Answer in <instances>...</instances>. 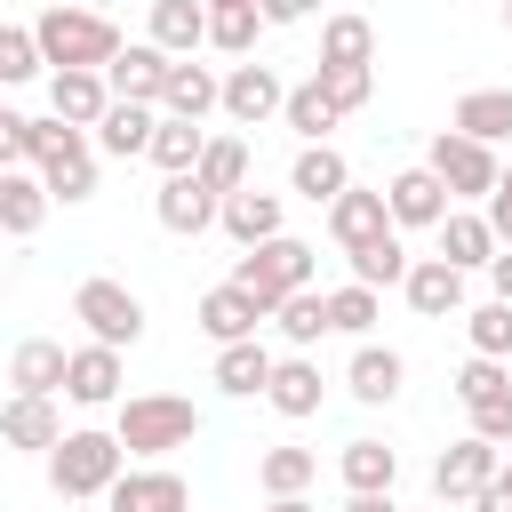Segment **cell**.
Wrapping results in <instances>:
<instances>
[{
	"label": "cell",
	"mask_w": 512,
	"mask_h": 512,
	"mask_svg": "<svg viewBox=\"0 0 512 512\" xmlns=\"http://www.w3.org/2000/svg\"><path fill=\"white\" fill-rule=\"evenodd\" d=\"M112 440L128 448V464H168L176 448L200 440V408L184 392H128L112 400Z\"/></svg>",
	"instance_id": "cell-1"
},
{
	"label": "cell",
	"mask_w": 512,
	"mask_h": 512,
	"mask_svg": "<svg viewBox=\"0 0 512 512\" xmlns=\"http://www.w3.org/2000/svg\"><path fill=\"white\" fill-rule=\"evenodd\" d=\"M24 160L48 184V200H64V208L96 200V144H88V128H72L56 112H40V120L24 112Z\"/></svg>",
	"instance_id": "cell-2"
},
{
	"label": "cell",
	"mask_w": 512,
	"mask_h": 512,
	"mask_svg": "<svg viewBox=\"0 0 512 512\" xmlns=\"http://www.w3.org/2000/svg\"><path fill=\"white\" fill-rule=\"evenodd\" d=\"M32 40H40V64L48 72H104L112 48H120V24L96 16V8H72V0H48L32 16Z\"/></svg>",
	"instance_id": "cell-3"
},
{
	"label": "cell",
	"mask_w": 512,
	"mask_h": 512,
	"mask_svg": "<svg viewBox=\"0 0 512 512\" xmlns=\"http://www.w3.org/2000/svg\"><path fill=\"white\" fill-rule=\"evenodd\" d=\"M40 464H48V488H56L64 504H88V496H104V488L120 480L128 448H120L104 424H72V432H64V440H56Z\"/></svg>",
	"instance_id": "cell-4"
},
{
	"label": "cell",
	"mask_w": 512,
	"mask_h": 512,
	"mask_svg": "<svg viewBox=\"0 0 512 512\" xmlns=\"http://www.w3.org/2000/svg\"><path fill=\"white\" fill-rule=\"evenodd\" d=\"M312 272H320V248H312V240H296V232H272V240L240 248V264H232V288H248V296L272 312L288 288H312Z\"/></svg>",
	"instance_id": "cell-5"
},
{
	"label": "cell",
	"mask_w": 512,
	"mask_h": 512,
	"mask_svg": "<svg viewBox=\"0 0 512 512\" xmlns=\"http://www.w3.org/2000/svg\"><path fill=\"white\" fill-rule=\"evenodd\" d=\"M72 320L88 328V344H112V352H128L136 336H144V296L128 288V280H80L72 288Z\"/></svg>",
	"instance_id": "cell-6"
},
{
	"label": "cell",
	"mask_w": 512,
	"mask_h": 512,
	"mask_svg": "<svg viewBox=\"0 0 512 512\" xmlns=\"http://www.w3.org/2000/svg\"><path fill=\"white\" fill-rule=\"evenodd\" d=\"M424 168L448 184V200H464V208H480L488 192H496V144H472V136H456V128H440L432 136V152H424Z\"/></svg>",
	"instance_id": "cell-7"
},
{
	"label": "cell",
	"mask_w": 512,
	"mask_h": 512,
	"mask_svg": "<svg viewBox=\"0 0 512 512\" xmlns=\"http://www.w3.org/2000/svg\"><path fill=\"white\" fill-rule=\"evenodd\" d=\"M280 96H288V80H280L272 64H256V56H232V72L216 80V112H224L232 128H264V120H280Z\"/></svg>",
	"instance_id": "cell-8"
},
{
	"label": "cell",
	"mask_w": 512,
	"mask_h": 512,
	"mask_svg": "<svg viewBox=\"0 0 512 512\" xmlns=\"http://www.w3.org/2000/svg\"><path fill=\"white\" fill-rule=\"evenodd\" d=\"M496 464H504V448L480 440V432H464V440H448V448L432 456V496L456 512V504H472V496L496 480Z\"/></svg>",
	"instance_id": "cell-9"
},
{
	"label": "cell",
	"mask_w": 512,
	"mask_h": 512,
	"mask_svg": "<svg viewBox=\"0 0 512 512\" xmlns=\"http://www.w3.org/2000/svg\"><path fill=\"white\" fill-rule=\"evenodd\" d=\"M384 216H392V232H432V224L448 216V184L416 160V168L384 176Z\"/></svg>",
	"instance_id": "cell-10"
},
{
	"label": "cell",
	"mask_w": 512,
	"mask_h": 512,
	"mask_svg": "<svg viewBox=\"0 0 512 512\" xmlns=\"http://www.w3.org/2000/svg\"><path fill=\"white\" fill-rule=\"evenodd\" d=\"M104 504L112 512H192V488L168 464H120V480L104 488Z\"/></svg>",
	"instance_id": "cell-11"
},
{
	"label": "cell",
	"mask_w": 512,
	"mask_h": 512,
	"mask_svg": "<svg viewBox=\"0 0 512 512\" xmlns=\"http://www.w3.org/2000/svg\"><path fill=\"white\" fill-rule=\"evenodd\" d=\"M400 384H408V360H400L392 344L360 336V344H352V360H344V392H352L360 408H392V400H400Z\"/></svg>",
	"instance_id": "cell-12"
},
{
	"label": "cell",
	"mask_w": 512,
	"mask_h": 512,
	"mask_svg": "<svg viewBox=\"0 0 512 512\" xmlns=\"http://www.w3.org/2000/svg\"><path fill=\"white\" fill-rule=\"evenodd\" d=\"M152 216H160V232H176V240H200V232H216V192L184 168V176H160V192H152Z\"/></svg>",
	"instance_id": "cell-13"
},
{
	"label": "cell",
	"mask_w": 512,
	"mask_h": 512,
	"mask_svg": "<svg viewBox=\"0 0 512 512\" xmlns=\"http://www.w3.org/2000/svg\"><path fill=\"white\" fill-rule=\"evenodd\" d=\"M400 296H408L416 320H448V312H464V272H456L448 256H408Z\"/></svg>",
	"instance_id": "cell-14"
},
{
	"label": "cell",
	"mask_w": 512,
	"mask_h": 512,
	"mask_svg": "<svg viewBox=\"0 0 512 512\" xmlns=\"http://www.w3.org/2000/svg\"><path fill=\"white\" fill-rule=\"evenodd\" d=\"M192 320H200V336H208V344H240V336H256V328H264L272 312H264V304H256L248 288L216 280V288H208V296L192 304Z\"/></svg>",
	"instance_id": "cell-15"
},
{
	"label": "cell",
	"mask_w": 512,
	"mask_h": 512,
	"mask_svg": "<svg viewBox=\"0 0 512 512\" xmlns=\"http://www.w3.org/2000/svg\"><path fill=\"white\" fill-rule=\"evenodd\" d=\"M264 400H272L288 424L320 416V400H328V384H320V360H312V352H280V360H272V376H264Z\"/></svg>",
	"instance_id": "cell-16"
},
{
	"label": "cell",
	"mask_w": 512,
	"mask_h": 512,
	"mask_svg": "<svg viewBox=\"0 0 512 512\" xmlns=\"http://www.w3.org/2000/svg\"><path fill=\"white\" fill-rule=\"evenodd\" d=\"M160 80H168V56H160L152 40H120L112 64H104V88H112L120 104H160Z\"/></svg>",
	"instance_id": "cell-17"
},
{
	"label": "cell",
	"mask_w": 512,
	"mask_h": 512,
	"mask_svg": "<svg viewBox=\"0 0 512 512\" xmlns=\"http://www.w3.org/2000/svg\"><path fill=\"white\" fill-rule=\"evenodd\" d=\"M272 344L264 336H240V344H216V368H208V384L224 392V400H264V376H272Z\"/></svg>",
	"instance_id": "cell-18"
},
{
	"label": "cell",
	"mask_w": 512,
	"mask_h": 512,
	"mask_svg": "<svg viewBox=\"0 0 512 512\" xmlns=\"http://www.w3.org/2000/svg\"><path fill=\"white\" fill-rule=\"evenodd\" d=\"M64 400H72V408H112V400H120V352H112V344H72V360H64Z\"/></svg>",
	"instance_id": "cell-19"
},
{
	"label": "cell",
	"mask_w": 512,
	"mask_h": 512,
	"mask_svg": "<svg viewBox=\"0 0 512 512\" xmlns=\"http://www.w3.org/2000/svg\"><path fill=\"white\" fill-rule=\"evenodd\" d=\"M0 440H8V448H24V456H48V448L64 440L56 400H40V392H8V400H0Z\"/></svg>",
	"instance_id": "cell-20"
},
{
	"label": "cell",
	"mask_w": 512,
	"mask_h": 512,
	"mask_svg": "<svg viewBox=\"0 0 512 512\" xmlns=\"http://www.w3.org/2000/svg\"><path fill=\"white\" fill-rule=\"evenodd\" d=\"M216 224H224L240 248H256V240L288 232V208H280V192H256V184H240V192H224V200H216Z\"/></svg>",
	"instance_id": "cell-21"
},
{
	"label": "cell",
	"mask_w": 512,
	"mask_h": 512,
	"mask_svg": "<svg viewBox=\"0 0 512 512\" xmlns=\"http://www.w3.org/2000/svg\"><path fill=\"white\" fill-rule=\"evenodd\" d=\"M144 40H152L160 56H200V48H208V0H152Z\"/></svg>",
	"instance_id": "cell-22"
},
{
	"label": "cell",
	"mask_w": 512,
	"mask_h": 512,
	"mask_svg": "<svg viewBox=\"0 0 512 512\" xmlns=\"http://www.w3.org/2000/svg\"><path fill=\"white\" fill-rule=\"evenodd\" d=\"M152 120H160V104H104V120L88 128V144L104 152V160H144V144H152Z\"/></svg>",
	"instance_id": "cell-23"
},
{
	"label": "cell",
	"mask_w": 512,
	"mask_h": 512,
	"mask_svg": "<svg viewBox=\"0 0 512 512\" xmlns=\"http://www.w3.org/2000/svg\"><path fill=\"white\" fill-rule=\"evenodd\" d=\"M344 184H352V160H344L336 144H296V160H288V192H296V200L328 208Z\"/></svg>",
	"instance_id": "cell-24"
},
{
	"label": "cell",
	"mask_w": 512,
	"mask_h": 512,
	"mask_svg": "<svg viewBox=\"0 0 512 512\" xmlns=\"http://www.w3.org/2000/svg\"><path fill=\"white\" fill-rule=\"evenodd\" d=\"M320 216H328V240H336V248H360V240H376V232L392 224V216H384V184H376V192H368V184H344Z\"/></svg>",
	"instance_id": "cell-25"
},
{
	"label": "cell",
	"mask_w": 512,
	"mask_h": 512,
	"mask_svg": "<svg viewBox=\"0 0 512 512\" xmlns=\"http://www.w3.org/2000/svg\"><path fill=\"white\" fill-rule=\"evenodd\" d=\"M432 240H440V256H448L456 272H480V264L496 256V232H488V216H480V208H464V200H448V216L432 224Z\"/></svg>",
	"instance_id": "cell-26"
},
{
	"label": "cell",
	"mask_w": 512,
	"mask_h": 512,
	"mask_svg": "<svg viewBox=\"0 0 512 512\" xmlns=\"http://www.w3.org/2000/svg\"><path fill=\"white\" fill-rule=\"evenodd\" d=\"M48 184L32 176V168H0V240H32L40 224H48Z\"/></svg>",
	"instance_id": "cell-27"
},
{
	"label": "cell",
	"mask_w": 512,
	"mask_h": 512,
	"mask_svg": "<svg viewBox=\"0 0 512 512\" xmlns=\"http://www.w3.org/2000/svg\"><path fill=\"white\" fill-rule=\"evenodd\" d=\"M216 80H224V72H208V64H192V56H168L160 112H168V120H208V112H216Z\"/></svg>",
	"instance_id": "cell-28"
},
{
	"label": "cell",
	"mask_w": 512,
	"mask_h": 512,
	"mask_svg": "<svg viewBox=\"0 0 512 512\" xmlns=\"http://www.w3.org/2000/svg\"><path fill=\"white\" fill-rule=\"evenodd\" d=\"M64 344L56 336H24L16 352H8V392H40V400H56L64 392Z\"/></svg>",
	"instance_id": "cell-29"
},
{
	"label": "cell",
	"mask_w": 512,
	"mask_h": 512,
	"mask_svg": "<svg viewBox=\"0 0 512 512\" xmlns=\"http://www.w3.org/2000/svg\"><path fill=\"white\" fill-rule=\"evenodd\" d=\"M448 128L472 136V144H512V88H464Z\"/></svg>",
	"instance_id": "cell-30"
},
{
	"label": "cell",
	"mask_w": 512,
	"mask_h": 512,
	"mask_svg": "<svg viewBox=\"0 0 512 512\" xmlns=\"http://www.w3.org/2000/svg\"><path fill=\"white\" fill-rule=\"evenodd\" d=\"M272 328H280L288 352H312V344L328 336V288H320V280H312V288H288V296L272 304Z\"/></svg>",
	"instance_id": "cell-31"
},
{
	"label": "cell",
	"mask_w": 512,
	"mask_h": 512,
	"mask_svg": "<svg viewBox=\"0 0 512 512\" xmlns=\"http://www.w3.org/2000/svg\"><path fill=\"white\" fill-rule=\"evenodd\" d=\"M104 104H112L104 72H48V112H56V120L96 128V120H104Z\"/></svg>",
	"instance_id": "cell-32"
},
{
	"label": "cell",
	"mask_w": 512,
	"mask_h": 512,
	"mask_svg": "<svg viewBox=\"0 0 512 512\" xmlns=\"http://www.w3.org/2000/svg\"><path fill=\"white\" fill-rule=\"evenodd\" d=\"M344 264H352V280H360V288H376V296H384V288H400V272H408V240H400V232L384 224L376 240L344 248Z\"/></svg>",
	"instance_id": "cell-33"
},
{
	"label": "cell",
	"mask_w": 512,
	"mask_h": 512,
	"mask_svg": "<svg viewBox=\"0 0 512 512\" xmlns=\"http://www.w3.org/2000/svg\"><path fill=\"white\" fill-rule=\"evenodd\" d=\"M312 480H320V448L280 440V448H264V456H256V488H264V496H304Z\"/></svg>",
	"instance_id": "cell-34"
},
{
	"label": "cell",
	"mask_w": 512,
	"mask_h": 512,
	"mask_svg": "<svg viewBox=\"0 0 512 512\" xmlns=\"http://www.w3.org/2000/svg\"><path fill=\"white\" fill-rule=\"evenodd\" d=\"M336 480L344 488H392L400 480V448H384L376 432H360V440L336 448Z\"/></svg>",
	"instance_id": "cell-35"
},
{
	"label": "cell",
	"mask_w": 512,
	"mask_h": 512,
	"mask_svg": "<svg viewBox=\"0 0 512 512\" xmlns=\"http://www.w3.org/2000/svg\"><path fill=\"white\" fill-rule=\"evenodd\" d=\"M344 112L328 104V88L320 80H296L288 96H280V128H296V144H328V128H336Z\"/></svg>",
	"instance_id": "cell-36"
},
{
	"label": "cell",
	"mask_w": 512,
	"mask_h": 512,
	"mask_svg": "<svg viewBox=\"0 0 512 512\" xmlns=\"http://www.w3.org/2000/svg\"><path fill=\"white\" fill-rule=\"evenodd\" d=\"M200 144H208V128H200V120H168V112H160V120H152V144H144V160H152L160 176H184V168L200 160Z\"/></svg>",
	"instance_id": "cell-37"
},
{
	"label": "cell",
	"mask_w": 512,
	"mask_h": 512,
	"mask_svg": "<svg viewBox=\"0 0 512 512\" xmlns=\"http://www.w3.org/2000/svg\"><path fill=\"white\" fill-rule=\"evenodd\" d=\"M256 40H264L256 0H224V8H208V48H216V56H256Z\"/></svg>",
	"instance_id": "cell-38"
},
{
	"label": "cell",
	"mask_w": 512,
	"mask_h": 512,
	"mask_svg": "<svg viewBox=\"0 0 512 512\" xmlns=\"http://www.w3.org/2000/svg\"><path fill=\"white\" fill-rule=\"evenodd\" d=\"M320 64H376V24L352 16V8H336L320 24Z\"/></svg>",
	"instance_id": "cell-39"
},
{
	"label": "cell",
	"mask_w": 512,
	"mask_h": 512,
	"mask_svg": "<svg viewBox=\"0 0 512 512\" xmlns=\"http://www.w3.org/2000/svg\"><path fill=\"white\" fill-rule=\"evenodd\" d=\"M192 176H200L216 200H224V192H240V184H248V136H208V144H200V160H192Z\"/></svg>",
	"instance_id": "cell-40"
},
{
	"label": "cell",
	"mask_w": 512,
	"mask_h": 512,
	"mask_svg": "<svg viewBox=\"0 0 512 512\" xmlns=\"http://www.w3.org/2000/svg\"><path fill=\"white\" fill-rule=\"evenodd\" d=\"M376 320H384V296L376 288H360V280H344V288H328V336H376Z\"/></svg>",
	"instance_id": "cell-41"
},
{
	"label": "cell",
	"mask_w": 512,
	"mask_h": 512,
	"mask_svg": "<svg viewBox=\"0 0 512 512\" xmlns=\"http://www.w3.org/2000/svg\"><path fill=\"white\" fill-rule=\"evenodd\" d=\"M448 392L464 400V408H480V400H496V392H512V360H488V352H472L456 376H448Z\"/></svg>",
	"instance_id": "cell-42"
},
{
	"label": "cell",
	"mask_w": 512,
	"mask_h": 512,
	"mask_svg": "<svg viewBox=\"0 0 512 512\" xmlns=\"http://www.w3.org/2000/svg\"><path fill=\"white\" fill-rule=\"evenodd\" d=\"M464 336H472V352H488V360H512V304H504V296L472 304V312H464Z\"/></svg>",
	"instance_id": "cell-43"
},
{
	"label": "cell",
	"mask_w": 512,
	"mask_h": 512,
	"mask_svg": "<svg viewBox=\"0 0 512 512\" xmlns=\"http://www.w3.org/2000/svg\"><path fill=\"white\" fill-rule=\"evenodd\" d=\"M312 80L328 88L336 112H360V104L376 96V64H312Z\"/></svg>",
	"instance_id": "cell-44"
},
{
	"label": "cell",
	"mask_w": 512,
	"mask_h": 512,
	"mask_svg": "<svg viewBox=\"0 0 512 512\" xmlns=\"http://www.w3.org/2000/svg\"><path fill=\"white\" fill-rule=\"evenodd\" d=\"M48 64H40V40H32V24H0V88H24V80H40Z\"/></svg>",
	"instance_id": "cell-45"
},
{
	"label": "cell",
	"mask_w": 512,
	"mask_h": 512,
	"mask_svg": "<svg viewBox=\"0 0 512 512\" xmlns=\"http://www.w3.org/2000/svg\"><path fill=\"white\" fill-rule=\"evenodd\" d=\"M464 416H472L480 440H496V448L512 440V392H496V400H480V408H464Z\"/></svg>",
	"instance_id": "cell-46"
},
{
	"label": "cell",
	"mask_w": 512,
	"mask_h": 512,
	"mask_svg": "<svg viewBox=\"0 0 512 512\" xmlns=\"http://www.w3.org/2000/svg\"><path fill=\"white\" fill-rule=\"evenodd\" d=\"M256 16H264V32H272V24H312L320 0H256Z\"/></svg>",
	"instance_id": "cell-47"
},
{
	"label": "cell",
	"mask_w": 512,
	"mask_h": 512,
	"mask_svg": "<svg viewBox=\"0 0 512 512\" xmlns=\"http://www.w3.org/2000/svg\"><path fill=\"white\" fill-rule=\"evenodd\" d=\"M0 168H24V112L0 104Z\"/></svg>",
	"instance_id": "cell-48"
},
{
	"label": "cell",
	"mask_w": 512,
	"mask_h": 512,
	"mask_svg": "<svg viewBox=\"0 0 512 512\" xmlns=\"http://www.w3.org/2000/svg\"><path fill=\"white\" fill-rule=\"evenodd\" d=\"M480 216H488L496 248H512V192H488V200H480Z\"/></svg>",
	"instance_id": "cell-49"
},
{
	"label": "cell",
	"mask_w": 512,
	"mask_h": 512,
	"mask_svg": "<svg viewBox=\"0 0 512 512\" xmlns=\"http://www.w3.org/2000/svg\"><path fill=\"white\" fill-rule=\"evenodd\" d=\"M480 272H488V296H504V304H512V248H496Z\"/></svg>",
	"instance_id": "cell-50"
},
{
	"label": "cell",
	"mask_w": 512,
	"mask_h": 512,
	"mask_svg": "<svg viewBox=\"0 0 512 512\" xmlns=\"http://www.w3.org/2000/svg\"><path fill=\"white\" fill-rule=\"evenodd\" d=\"M344 512H400L392 488H344Z\"/></svg>",
	"instance_id": "cell-51"
},
{
	"label": "cell",
	"mask_w": 512,
	"mask_h": 512,
	"mask_svg": "<svg viewBox=\"0 0 512 512\" xmlns=\"http://www.w3.org/2000/svg\"><path fill=\"white\" fill-rule=\"evenodd\" d=\"M472 512H512V488H496V480H488V488L472 496Z\"/></svg>",
	"instance_id": "cell-52"
},
{
	"label": "cell",
	"mask_w": 512,
	"mask_h": 512,
	"mask_svg": "<svg viewBox=\"0 0 512 512\" xmlns=\"http://www.w3.org/2000/svg\"><path fill=\"white\" fill-rule=\"evenodd\" d=\"M264 512H312L304 496H264Z\"/></svg>",
	"instance_id": "cell-53"
},
{
	"label": "cell",
	"mask_w": 512,
	"mask_h": 512,
	"mask_svg": "<svg viewBox=\"0 0 512 512\" xmlns=\"http://www.w3.org/2000/svg\"><path fill=\"white\" fill-rule=\"evenodd\" d=\"M496 192H512V160H504V168H496Z\"/></svg>",
	"instance_id": "cell-54"
},
{
	"label": "cell",
	"mask_w": 512,
	"mask_h": 512,
	"mask_svg": "<svg viewBox=\"0 0 512 512\" xmlns=\"http://www.w3.org/2000/svg\"><path fill=\"white\" fill-rule=\"evenodd\" d=\"M496 488H512V456H504V464H496Z\"/></svg>",
	"instance_id": "cell-55"
},
{
	"label": "cell",
	"mask_w": 512,
	"mask_h": 512,
	"mask_svg": "<svg viewBox=\"0 0 512 512\" xmlns=\"http://www.w3.org/2000/svg\"><path fill=\"white\" fill-rule=\"evenodd\" d=\"M504 32H512V0H504Z\"/></svg>",
	"instance_id": "cell-56"
},
{
	"label": "cell",
	"mask_w": 512,
	"mask_h": 512,
	"mask_svg": "<svg viewBox=\"0 0 512 512\" xmlns=\"http://www.w3.org/2000/svg\"><path fill=\"white\" fill-rule=\"evenodd\" d=\"M208 8H224V0H208Z\"/></svg>",
	"instance_id": "cell-57"
}]
</instances>
